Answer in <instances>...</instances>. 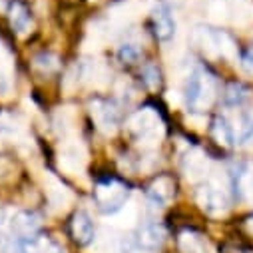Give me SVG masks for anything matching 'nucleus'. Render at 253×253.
Here are the masks:
<instances>
[{
    "mask_svg": "<svg viewBox=\"0 0 253 253\" xmlns=\"http://www.w3.org/2000/svg\"><path fill=\"white\" fill-rule=\"evenodd\" d=\"M181 96H183L187 108H192L196 112L208 110L215 100V78H213V74H210L202 66H196L192 70V74L187 76L185 90H183Z\"/></svg>",
    "mask_w": 253,
    "mask_h": 253,
    "instance_id": "1",
    "label": "nucleus"
},
{
    "mask_svg": "<svg viewBox=\"0 0 253 253\" xmlns=\"http://www.w3.org/2000/svg\"><path fill=\"white\" fill-rule=\"evenodd\" d=\"M128 130L142 146L154 148L164 138V122L154 108H142L128 120Z\"/></svg>",
    "mask_w": 253,
    "mask_h": 253,
    "instance_id": "2",
    "label": "nucleus"
},
{
    "mask_svg": "<svg viewBox=\"0 0 253 253\" xmlns=\"http://www.w3.org/2000/svg\"><path fill=\"white\" fill-rule=\"evenodd\" d=\"M128 198H130L128 185H124L122 181H116V179L102 181L94 187V202H96L98 210L104 213H110V215H116L128 204Z\"/></svg>",
    "mask_w": 253,
    "mask_h": 253,
    "instance_id": "3",
    "label": "nucleus"
},
{
    "mask_svg": "<svg viewBox=\"0 0 253 253\" xmlns=\"http://www.w3.org/2000/svg\"><path fill=\"white\" fill-rule=\"evenodd\" d=\"M86 164H88V152L80 140L68 138L62 142L58 152V166L62 171L70 175H80L86 169Z\"/></svg>",
    "mask_w": 253,
    "mask_h": 253,
    "instance_id": "4",
    "label": "nucleus"
},
{
    "mask_svg": "<svg viewBox=\"0 0 253 253\" xmlns=\"http://www.w3.org/2000/svg\"><path fill=\"white\" fill-rule=\"evenodd\" d=\"M198 204L206 213H210L213 217L225 215L227 210H229L227 194L217 183H206L198 189Z\"/></svg>",
    "mask_w": 253,
    "mask_h": 253,
    "instance_id": "5",
    "label": "nucleus"
},
{
    "mask_svg": "<svg viewBox=\"0 0 253 253\" xmlns=\"http://www.w3.org/2000/svg\"><path fill=\"white\" fill-rule=\"evenodd\" d=\"M90 112H92V118L102 134H106V136L116 134L118 126H120V110L114 102L94 100L90 104Z\"/></svg>",
    "mask_w": 253,
    "mask_h": 253,
    "instance_id": "6",
    "label": "nucleus"
},
{
    "mask_svg": "<svg viewBox=\"0 0 253 253\" xmlns=\"http://www.w3.org/2000/svg\"><path fill=\"white\" fill-rule=\"evenodd\" d=\"M144 10V2L142 0H122V2L114 4L110 8V26L114 28H124L130 22H134Z\"/></svg>",
    "mask_w": 253,
    "mask_h": 253,
    "instance_id": "7",
    "label": "nucleus"
},
{
    "mask_svg": "<svg viewBox=\"0 0 253 253\" xmlns=\"http://www.w3.org/2000/svg\"><path fill=\"white\" fill-rule=\"evenodd\" d=\"M44 185H46V194H48V200H50V204H52L54 210L64 211V210L72 204V200H74L72 192H70V189H68L64 183H62L54 173L46 171V175H44Z\"/></svg>",
    "mask_w": 253,
    "mask_h": 253,
    "instance_id": "8",
    "label": "nucleus"
},
{
    "mask_svg": "<svg viewBox=\"0 0 253 253\" xmlns=\"http://www.w3.org/2000/svg\"><path fill=\"white\" fill-rule=\"evenodd\" d=\"M154 32L158 36V40L162 42H169L175 34V18L171 14V8L164 2H160L156 8H154Z\"/></svg>",
    "mask_w": 253,
    "mask_h": 253,
    "instance_id": "9",
    "label": "nucleus"
},
{
    "mask_svg": "<svg viewBox=\"0 0 253 253\" xmlns=\"http://www.w3.org/2000/svg\"><path fill=\"white\" fill-rule=\"evenodd\" d=\"M8 223H10V229L16 235V239L36 237V233L40 229V217L32 211H18V213H14V217Z\"/></svg>",
    "mask_w": 253,
    "mask_h": 253,
    "instance_id": "10",
    "label": "nucleus"
},
{
    "mask_svg": "<svg viewBox=\"0 0 253 253\" xmlns=\"http://www.w3.org/2000/svg\"><path fill=\"white\" fill-rule=\"evenodd\" d=\"M171 200H173V181L169 177H166V175L158 177L150 185V189H148V202H150V206L156 208V210H162Z\"/></svg>",
    "mask_w": 253,
    "mask_h": 253,
    "instance_id": "11",
    "label": "nucleus"
},
{
    "mask_svg": "<svg viewBox=\"0 0 253 253\" xmlns=\"http://www.w3.org/2000/svg\"><path fill=\"white\" fill-rule=\"evenodd\" d=\"M208 169V158L202 150H189L183 158V173L187 179L192 181H198L204 177Z\"/></svg>",
    "mask_w": 253,
    "mask_h": 253,
    "instance_id": "12",
    "label": "nucleus"
},
{
    "mask_svg": "<svg viewBox=\"0 0 253 253\" xmlns=\"http://www.w3.org/2000/svg\"><path fill=\"white\" fill-rule=\"evenodd\" d=\"M70 229H72V237L76 239V243L88 245V243L94 241V235H96L94 223H92V219H90V215H88L86 211H78V213L72 217Z\"/></svg>",
    "mask_w": 253,
    "mask_h": 253,
    "instance_id": "13",
    "label": "nucleus"
},
{
    "mask_svg": "<svg viewBox=\"0 0 253 253\" xmlns=\"http://www.w3.org/2000/svg\"><path fill=\"white\" fill-rule=\"evenodd\" d=\"M164 239H166V229L160 223H148V225L142 227L140 237H138V243L146 251H156L164 243Z\"/></svg>",
    "mask_w": 253,
    "mask_h": 253,
    "instance_id": "14",
    "label": "nucleus"
},
{
    "mask_svg": "<svg viewBox=\"0 0 253 253\" xmlns=\"http://www.w3.org/2000/svg\"><path fill=\"white\" fill-rule=\"evenodd\" d=\"M10 24H12V28L16 30L18 36H26L32 30L30 14H28V10L22 2H14L10 6Z\"/></svg>",
    "mask_w": 253,
    "mask_h": 253,
    "instance_id": "15",
    "label": "nucleus"
},
{
    "mask_svg": "<svg viewBox=\"0 0 253 253\" xmlns=\"http://www.w3.org/2000/svg\"><path fill=\"white\" fill-rule=\"evenodd\" d=\"M211 132H213V138H215L217 144H221L225 148H231L235 144V128L225 116H219L213 122V130Z\"/></svg>",
    "mask_w": 253,
    "mask_h": 253,
    "instance_id": "16",
    "label": "nucleus"
},
{
    "mask_svg": "<svg viewBox=\"0 0 253 253\" xmlns=\"http://www.w3.org/2000/svg\"><path fill=\"white\" fill-rule=\"evenodd\" d=\"M22 134V124L16 116L0 112V142H8L14 140Z\"/></svg>",
    "mask_w": 253,
    "mask_h": 253,
    "instance_id": "17",
    "label": "nucleus"
},
{
    "mask_svg": "<svg viewBox=\"0 0 253 253\" xmlns=\"http://www.w3.org/2000/svg\"><path fill=\"white\" fill-rule=\"evenodd\" d=\"M235 194H237L241 200L253 204V166L241 169V171L235 175Z\"/></svg>",
    "mask_w": 253,
    "mask_h": 253,
    "instance_id": "18",
    "label": "nucleus"
},
{
    "mask_svg": "<svg viewBox=\"0 0 253 253\" xmlns=\"http://www.w3.org/2000/svg\"><path fill=\"white\" fill-rule=\"evenodd\" d=\"M10 90V56L0 44V94H6Z\"/></svg>",
    "mask_w": 253,
    "mask_h": 253,
    "instance_id": "19",
    "label": "nucleus"
},
{
    "mask_svg": "<svg viewBox=\"0 0 253 253\" xmlns=\"http://www.w3.org/2000/svg\"><path fill=\"white\" fill-rule=\"evenodd\" d=\"M34 68L38 72H42V74H52V72H56L60 68V62H58V58L54 54H46L44 52V54H38L34 58Z\"/></svg>",
    "mask_w": 253,
    "mask_h": 253,
    "instance_id": "20",
    "label": "nucleus"
},
{
    "mask_svg": "<svg viewBox=\"0 0 253 253\" xmlns=\"http://www.w3.org/2000/svg\"><path fill=\"white\" fill-rule=\"evenodd\" d=\"M72 124H74V114L72 108H60V112L56 114V128L62 132V136H66L72 132Z\"/></svg>",
    "mask_w": 253,
    "mask_h": 253,
    "instance_id": "21",
    "label": "nucleus"
},
{
    "mask_svg": "<svg viewBox=\"0 0 253 253\" xmlns=\"http://www.w3.org/2000/svg\"><path fill=\"white\" fill-rule=\"evenodd\" d=\"M247 96H249V90L241 84H231L225 90V102L229 106H241L247 100Z\"/></svg>",
    "mask_w": 253,
    "mask_h": 253,
    "instance_id": "22",
    "label": "nucleus"
},
{
    "mask_svg": "<svg viewBox=\"0 0 253 253\" xmlns=\"http://www.w3.org/2000/svg\"><path fill=\"white\" fill-rule=\"evenodd\" d=\"M140 56H142V48H140V44H136V42H126V44H122V46L118 48V58H120L122 62H128V64L136 62Z\"/></svg>",
    "mask_w": 253,
    "mask_h": 253,
    "instance_id": "23",
    "label": "nucleus"
},
{
    "mask_svg": "<svg viewBox=\"0 0 253 253\" xmlns=\"http://www.w3.org/2000/svg\"><path fill=\"white\" fill-rule=\"evenodd\" d=\"M179 245H181V249H183L185 253H196V251L202 249L200 237H198L196 233H187V231L179 235Z\"/></svg>",
    "mask_w": 253,
    "mask_h": 253,
    "instance_id": "24",
    "label": "nucleus"
},
{
    "mask_svg": "<svg viewBox=\"0 0 253 253\" xmlns=\"http://www.w3.org/2000/svg\"><path fill=\"white\" fill-rule=\"evenodd\" d=\"M142 80L150 90H156L160 86V70L154 64H146L142 70Z\"/></svg>",
    "mask_w": 253,
    "mask_h": 253,
    "instance_id": "25",
    "label": "nucleus"
},
{
    "mask_svg": "<svg viewBox=\"0 0 253 253\" xmlns=\"http://www.w3.org/2000/svg\"><path fill=\"white\" fill-rule=\"evenodd\" d=\"M241 140L253 144V110H251V114L243 120V126H241Z\"/></svg>",
    "mask_w": 253,
    "mask_h": 253,
    "instance_id": "26",
    "label": "nucleus"
},
{
    "mask_svg": "<svg viewBox=\"0 0 253 253\" xmlns=\"http://www.w3.org/2000/svg\"><path fill=\"white\" fill-rule=\"evenodd\" d=\"M241 66H243V70H245L247 74L253 76V46H249V48L243 52V56H241Z\"/></svg>",
    "mask_w": 253,
    "mask_h": 253,
    "instance_id": "27",
    "label": "nucleus"
},
{
    "mask_svg": "<svg viewBox=\"0 0 253 253\" xmlns=\"http://www.w3.org/2000/svg\"><path fill=\"white\" fill-rule=\"evenodd\" d=\"M12 173V166L6 160H0V181H4Z\"/></svg>",
    "mask_w": 253,
    "mask_h": 253,
    "instance_id": "28",
    "label": "nucleus"
},
{
    "mask_svg": "<svg viewBox=\"0 0 253 253\" xmlns=\"http://www.w3.org/2000/svg\"><path fill=\"white\" fill-rule=\"evenodd\" d=\"M8 225V217H6V211L0 208V235H2V231H4V227Z\"/></svg>",
    "mask_w": 253,
    "mask_h": 253,
    "instance_id": "29",
    "label": "nucleus"
},
{
    "mask_svg": "<svg viewBox=\"0 0 253 253\" xmlns=\"http://www.w3.org/2000/svg\"><path fill=\"white\" fill-rule=\"evenodd\" d=\"M245 225H247V231H249V233H253V215L247 219V223H245Z\"/></svg>",
    "mask_w": 253,
    "mask_h": 253,
    "instance_id": "30",
    "label": "nucleus"
},
{
    "mask_svg": "<svg viewBox=\"0 0 253 253\" xmlns=\"http://www.w3.org/2000/svg\"><path fill=\"white\" fill-rule=\"evenodd\" d=\"M4 6H6V0H0V10H4Z\"/></svg>",
    "mask_w": 253,
    "mask_h": 253,
    "instance_id": "31",
    "label": "nucleus"
}]
</instances>
